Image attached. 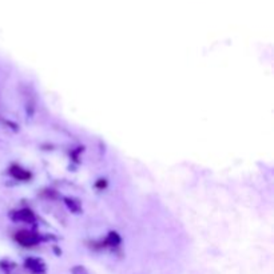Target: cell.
<instances>
[{
    "label": "cell",
    "instance_id": "obj_1",
    "mask_svg": "<svg viewBox=\"0 0 274 274\" xmlns=\"http://www.w3.org/2000/svg\"><path fill=\"white\" fill-rule=\"evenodd\" d=\"M16 240L19 241L21 244L26 245V246H31V245L36 242V237H35L32 233H30V231H21V233L16 236Z\"/></svg>",
    "mask_w": 274,
    "mask_h": 274
}]
</instances>
